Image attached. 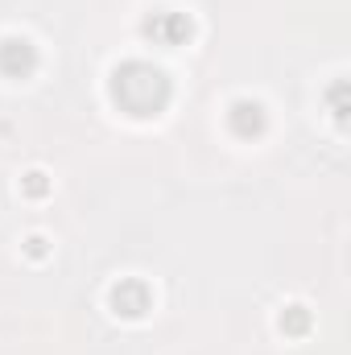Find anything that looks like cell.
<instances>
[{"label": "cell", "mask_w": 351, "mask_h": 355, "mask_svg": "<svg viewBox=\"0 0 351 355\" xmlns=\"http://www.w3.org/2000/svg\"><path fill=\"white\" fill-rule=\"evenodd\" d=\"M108 302H112V314H120V318H132V322H137V318H145V314H149V306H153V293H149V285H145V281L128 277V281L112 285Z\"/></svg>", "instance_id": "2"}, {"label": "cell", "mask_w": 351, "mask_h": 355, "mask_svg": "<svg viewBox=\"0 0 351 355\" xmlns=\"http://www.w3.org/2000/svg\"><path fill=\"white\" fill-rule=\"evenodd\" d=\"M343 95H348V83H335V87H331V103H335V120H339V124L348 120V99H343Z\"/></svg>", "instance_id": "8"}, {"label": "cell", "mask_w": 351, "mask_h": 355, "mask_svg": "<svg viewBox=\"0 0 351 355\" xmlns=\"http://www.w3.org/2000/svg\"><path fill=\"white\" fill-rule=\"evenodd\" d=\"M310 322H314V318H310V310H306V306H285V310H281V318H277V327H281L289 339L310 335Z\"/></svg>", "instance_id": "6"}, {"label": "cell", "mask_w": 351, "mask_h": 355, "mask_svg": "<svg viewBox=\"0 0 351 355\" xmlns=\"http://www.w3.org/2000/svg\"><path fill=\"white\" fill-rule=\"evenodd\" d=\"M141 33H145V37H157V42H166V46H182V42H190L194 25H190L186 12H153V17H145Z\"/></svg>", "instance_id": "4"}, {"label": "cell", "mask_w": 351, "mask_h": 355, "mask_svg": "<svg viewBox=\"0 0 351 355\" xmlns=\"http://www.w3.org/2000/svg\"><path fill=\"white\" fill-rule=\"evenodd\" d=\"M0 71L8 79H29L37 71V50L29 37H4L0 42Z\"/></svg>", "instance_id": "3"}, {"label": "cell", "mask_w": 351, "mask_h": 355, "mask_svg": "<svg viewBox=\"0 0 351 355\" xmlns=\"http://www.w3.org/2000/svg\"><path fill=\"white\" fill-rule=\"evenodd\" d=\"M112 95H116L132 116H157V112L166 107V99H170V83H166L162 71H153V67H145V62H128V67L116 71Z\"/></svg>", "instance_id": "1"}, {"label": "cell", "mask_w": 351, "mask_h": 355, "mask_svg": "<svg viewBox=\"0 0 351 355\" xmlns=\"http://www.w3.org/2000/svg\"><path fill=\"white\" fill-rule=\"evenodd\" d=\"M21 190H25L29 198H46V194H50V178L42 174V170H29V174L21 178Z\"/></svg>", "instance_id": "7"}, {"label": "cell", "mask_w": 351, "mask_h": 355, "mask_svg": "<svg viewBox=\"0 0 351 355\" xmlns=\"http://www.w3.org/2000/svg\"><path fill=\"white\" fill-rule=\"evenodd\" d=\"M228 124H232L236 137L252 141V137H261L264 132V107L257 103V99H236L232 112H228Z\"/></svg>", "instance_id": "5"}, {"label": "cell", "mask_w": 351, "mask_h": 355, "mask_svg": "<svg viewBox=\"0 0 351 355\" xmlns=\"http://www.w3.org/2000/svg\"><path fill=\"white\" fill-rule=\"evenodd\" d=\"M25 252H29V261H46V252H50L46 236H29V240H25Z\"/></svg>", "instance_id": "9"}]
</instances>
